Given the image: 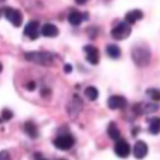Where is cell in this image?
Returning <instances> with one entry per match:
<instances>
[{
    "instance_id": "1",
    "label": "cell",
    "mask_w": 160,
    "mask_h": 160,
    "mask_svg": "<svg viewBox=\"0 0 160 160\" xmlns=\"http://www.w3.org/2000/svg\"><path fill=\"white\" fill-rule=\"evenodd\" d=\"M24 58L27 61H30V62L44 65V67H50L55 62V58L57 57L47 51H33V52H26Z\"/></svg>"
},
{
    "instance_id": "2",
    "label": "cell",
    "mask_w": 160,
    "mask_h": 160,
    "mask_svg": "<svg viewBox=\"0 0 160 160\" xmlns=\"http://www.w3.org/2000/svg\"><path fill=\"white\" fill-rule=\"evenodd\" d=\"M132 60L138 67H146L150 61V50L145 44H138L132 50Z\"/></svg>"
},
{
    "instance_id": "3",
    "label": "cell",
    "mask_w": 160,
    "mask_h": 160,
    "mask_svg": "<svg viewBox=\"0 0 160 160\" xmlns=\"http://www.w3.org/2000/svg\"><path fill=\"white\" fill-rule=\"evenodd\" d=\"M52 145L57 149H61V150H68L75 145V138L72 135H68V133L67 135H60L52 140Z\"/></svg>"
},
{
    "instance_id": "4",
    "label": "cell",
    "mask_w": 160,
    "mask_h": 160,
    "mask_svg": "<svg viewBox=\"0 0 160 160\" xmlns=\"http://www.w3.org/2000/svg\"><path fill=\"white\" fill-rule=\"evenodd\" d=\"M130 31H132V30H130V24H129V23L122 21V23H119L118 26H115V27L112 28L111 36L113 37L115 40H125L126 37H129Z\"/></svg>"
},
{
    "instance_id": "5",
    "label": "cell",
    "mask_w": 160,
    "mask_h": 160,
    "mask_svg": "<svg viewBox=\"0 0 160 160\" xmlns=\"http://www.w3.org/2000/svg\"><path fill=\"white\" fill-rule=\"evenodd\" d=\"M4 16H6V18L14 26V27H20L21 26L23 16H21V13L18 12V10L12 9V7H7V9H4Z\"/></svg>"
},
{
    "instance_id": "6",
    "label": "cell",
    "mask_w": 160,
    "mask_h": 160,
    "mask_svg": "<svg viewBox=\"0 0 160 160\" xmlns=\"http://www.w3.org/2000/svg\"><path fill=\"white\" fill-rule=\"evenodd\" d=\"M159 109V106L156 103H135L133 105V112L138 113V115H145V113H152V112H156Z\"/></svg>"
},
{
    "instance_id": "7",
    "label": "cell",
    "mask_w": 160,
    "mask_h": 160,
    "mask_svg": "<svg viewBox=\"0 0 160 160\" xmlns=\"http://www.w3.org/2000/svg\"><path fill=\"white\" fill-rule=\"evenodd\" d=\"M115 153H116V156L122 157V159L128 157L130 154V146H129V143H128L126 140H123V139L116 140V143H115Z\"/></svg>"
},
{
    "instance_id": "8",
    "label": "cell",
    "mask_w": 160,
    "mask_h": 160,
    "mask_svg": "<svg viewBox=\"0 0 160 160\" xmlns=\"http://www.w3.org/2000/svg\"><path fill=\"white\" fill-rule=\"evenodd\" d=\"M84 51L87 54V61L92 65H97L99 62V51H98L97 47L94 45H85L84 47Z\"/></svg>"
},
{
    "instance_id": "9",
    "label": "cell",
    "mask_w": 160,
    "mask_h": 160,
    "mask_svg": "<svg viewBox=\"0 0 160 160\" xmlns=\"http://www.w3.org/2000/svg\"><path fill=\"white\" fill-rule=\"evenodd\" d=\"M126 105H128V101L125 99L123 97H121V95H112L108 99L109 109H113V111H116V109H123Z\"/></svg>"
},
{
    "instance_id": "10",
    "label": "cell",
    "mask_w": 160,
    "mask_h": 160,
    "mask_svg": "<svg viewBox=\"0 0 160 160\" xmlns=\"http://www.w3.org/2000/svg\"><path fill=\"white\" fill-rule=\"evenodd\" d=\"M41 33V30H40V24L38 21H30V23H27L24 27V34L28 37L30 40H36L37 37H38V34Z\"/></svg>"
},
{
    "instance_id": "11",
    "label": "cell",
    "mask_w": 160,
    "mask_h": 160,
    "mask_svg": "<svg viewBox=\"0 0 160 160\" xmlns=\"http://www.w3.org/2000/svg\"><path fill=\"white\" fill-rule=\"evenodd\" d=\"M81 109H82V101L75 95V97L71 99V102L68 103V106H67V111H68V113H70L72 118H75L79 112H81Z\"/></svg>"
},
{
    "instance_id": "12",
    "label": "cell",
    "mask_w": 160,
    "mask_h": 160,
    "mask_svg": "<svg viewBox=\"0 0 160 160\" xmlns=\"http://www.w3.org/2000/svg\"><path fill=\"white\" fill-rule=\"evenodd\" d=\"M148 152H149V148L143 140H138L133 146V154H135L136 159H145L148 156Z\"/></svg>"
},
{
    "instance_id": "13",
    "label": "cell",
    "mask_w": 160,
    "mask_h": 160,
    "mask_svg": "<svg viewBox=\"0 0 160 160\" xmlns=\"http://www.w3.org/2000/svg\"><path fill=\"white\" fill-rule=\"evenodd\" d=\"M23 129H24L26 135H27L28 138H31V139L38 138V129H37V125L34 123L33 121H27V122H26L24 126H23Z\"/></svg>"
},
{
    "instance_id": "14",
    "label": "cell",
    "mask_w": 160,
    "mask_h": 160,
    "mask_svg": "<svg viewBox=\"0 0 160 160\" xmlns=\"http://www.w3.org/2000/svg\"><path fill=\"white\" fill-rule=\"evenodd\" d=\"M142 18H143L142 10H130V12H128L126 16H125V21L129 23V24H133V23L142 20Z\"/></svg>"
},
{
    "instance_id": "15",
    "label": "cell",
    "mask_w": 160,
    "mask_h": 160,
    "mask_svg": "<svg viewBox=\"0 0 160 160\" xmlns=\"http://www.w3.org/2000/svg\"><path fill=\"white\" fill-rule=\"evenodd\" d=\"M41 34L44 37H57L58 36V28L51 23H45L41 27Z\"/></svg>"
},
{
    "instance_id": "16",
    "label": "cell",
    "mask_w": 160,
    "mask_h": 160,
    "mask_svg": "<svg viewBox=\"0 0 160 160\" xmlns=\"http://www.w3.org/2000/svg\"><path fill=\"white\" fill-rule=\"evenodd\" d=\"M85 18H87V14H82V13H79V12H72L68 16V21H70L72 26H79Z\"/></svg>"
},
{
    "instance_id": "17",
    "label": "cell",
    "mask_w": 160,
    "mask_h": 160,
    "mask_svg": "<svg viewBox=\"0 0 160 160\" xmlns=\"http://www.w3.org/2000/svg\"><path fill=\"white\" fill-rule=\"evenodd\" d=\"M108 136L112 140H119L121 139V130L118 129V125L115 122H111L108 126Z\"/></svg>"
},
{
    "instance_id": "18",
    "label": "cell",
    "mask_w": 160,
    "mask_h": 160,
    "mask_svg": "<svg viewBox=\"0 0 160 160\" xmlns=\"http://www.w3.org/2000/svg\"><path fill=\"white\" fill-rule=\"evenodd\" d=\"M106 54L109 55V58H113V60H118L121 57V48L115 44H109L106 47Z\"/></svg>"
},
{
    "instance_id": "19",
    "label": "cell",
    "mask_w": 160,
    "mask_h": 160,
    "mask_svg": "<svg viewBox=\"0 0 160 160\" xmlns=\"http://www.w3.org/2000/svg\"><path fill=\"white\" fill-rule=\"evenodd\" d=\"M149 132L152 135L160 133V118H150L149 119Z\"/></svg>"
},
{
    "instance_id": "20",
    "label": "cell",
    "mask_w": 160,
    "mask_h": 160,
    "mask_svg": "<svg viewBox=\"0 0 160 160\" xmlns=\"http://www.w3.org/2000/svg\"><path fill=\"white\" fill-rule=\"evenodd\" d=\"M85 95H87V98L89 101H97L98 95H99V91L95 87H87L85 88Z\"/></svg>"
},
{
    "instance_id": "21",
    "label": "cell",
    "mask_w": 160,
    "mask_h": 160,
    "mask_svg": "<svg viewBox=\"0 0 160 160\" xmlns=\"http://www.w3.org/2000/svg\"><path fill=\"white\" fill-rule=\"evenodd\" d=\"M146 95H149L156 102L160 101V89H157V88H149V89H146Z\"/></svg>"
},
{
    "instance_id": "22",
    "label": "cell",
    "mask_w": 160,
    "mask_h": 160,
    "mask_svg": "<svg viewBox=\"0 0 160 160\" xmlns=\"http://www.w3.org/2000/svg\"><path fill=\"white\" fill-rule=\"evenodd\" d=\"M12 118H13V112L10 109H3L2 111V119L3 121H10Z\"/></svg>"
},
{
    "instance_id": "23",
    "label": "cell",
    "mask_w": 160,
    "mask_h": 160,
    "mask_svg": "<svg viewBox=\"0 0 160 160\" xmlns=\"http://www.w3.org/2000/svg\"><path fill=\"white\" fill-rule=\"evenodd\" d=\"M0 160H10V154L7 150H2L0 152Z\"/></svg>"
},
{
    "instance_id": "24",
    "label": "cell",
    "mask_w": 160,
    "mask_h": 160,
    "mask_svg": "<svg viewBox=\"0 0 160 160\" xmlns=\"http://www.w3.org/2000/svg\"><path fill=\"white\" fill-rule=\"evenodd\" d=\"M26 88H27L28 91H34V89H36V88H37V84H36V82H34V81H30L27 85H26Z\"/></svg>"
},
{
    "instance_id": "25",
    "label": "cell",
    "mask_w": 160,
    "mask_h": 160,
    "mask_svg": "<svg viewBox=\"0 0 160 160\" xmlns=\"http://www.w3.org/2000/svg\"><path fill=\"white\" fill-rule=\"evenodd\" d=\"M64 71H65L67 74L72 72V65H70V64H65V65H64Z\"/></svg>"
},
{
    "instance_id": "26",
    "label": "cell",
    "mask_w": 160,
    "mask_h": 160,
    "mask_svg": "<svg viewBox=\"0 0 160 160\" xmlns=\"http://www.w3.org/2000/svg\"><path fill=\"white\" fill-rule=\"evenodd\" d=\"M139 129H140V128H133V130H132V135H133V136H136V135H138V133H139Z\"/></svg>"
},
{
    "instance_id": "27",
    "label": "cell",
    "mask_w": 160,
    "mask_h": 160,
    "mask_svg": "<svg viewBox=\"0 0 160 160\" xmlns=\"http://www.w3.org/2000/svg\"><path fill=\"white\" fill-rule=\"evenodd\" d=\"M78 4H84V3H87V0H75Z\"/></svg>"
},
{
    "instance_id": "28",
    "label": "cell",
    "mask_w": 160,
    "mask_h": 160,
    "mask_svg": "<svg viewBox=\"0 0 160 160\" xmlns=\"http://www.w3.org/2000/svg\"><path fill=\"white\" fill-rule=\"evenodd\" d=\"M37 160H47V159H44V157H41V156H37Z\"/></svg>"
},
{
    "instance_id": "29",
    "label": "cell",
    "mask_w": 160,
    "mask_h": 160,
    "mask_svg": "<svg viewBox=\"0 0 160 160\" xmlns=\"http://www.w3.org/2000/svg\"><path fill=\"white\" fill-rule=\"evenodd\" d=\"M2 70H3V65H2V64H0V72H2Z\"/></svg>"
},
{
    "instance_id": "30",
    "label": "cell",
    "mask_w": 160,
    "mask_h": 160,
    "mask_svg": "<svg viewBox=\"0 0 160 160\" xmlns=\"http://www.w3.org/2000/svg\"><path fill=\"white\" fill-rule=\"evenodd\" d=\"M0 16H2V10H0Z\"/></svg>"
},
{
    "instance_id": "31",
    "label": "cell",
    "mask_w": 160,
    "mask_h": 160,
    "mask_svg": "<svg viewBox=\"0 0 160 160\" xmlns=\"http://www.w3.org/2000/svg\"><path fill=\"white\" fill-rule=\"evenodd\" d=\"M60 160H65V159H60Z\"/></svg>"
},
{
    "instance_id": "32",
    "label": "cell",
    "mask_w": 160,
    "mask_h": 160,
    "mask_svg": "<svg viewBox=\"0 0 160 160\" xmlns=\"http://www.w3.org/2000/svg\"><path fill=\"white\" fill-rule=\"evenodd\" d=\"M2 121H3V119H0V122H2Z\"/></svg>"
}]
</instances>
